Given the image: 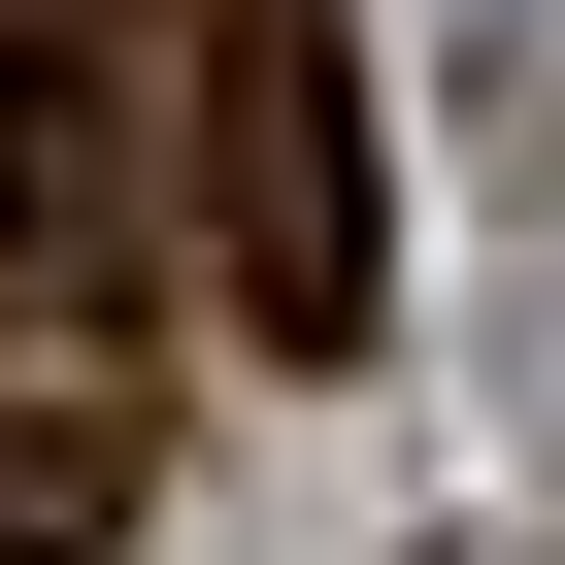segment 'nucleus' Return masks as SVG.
I'll return each instance as SVG.
<instances>
[{
  "instance_id": "f257e3e1",
  "label": "nucleus",
  "mask_w": 565,
  "mask_h": 565,
  "mask_svg": "<svg viewBox=\"0 0 565 565\" xmlns=\"http://www.w3.org/2000/svg\"><path fill=\"white\" fill-rule=\"evenodd\" d=\"M200 167H233V300L266 333H366V134H333V0H200Z\"/></svg>"
},
{
  "instance_id": "f03ea898",
  "label": "nucleus",
  "mask_w": 565,
  "mask_h": 565,
  "mask_svg": "<svg viewBox=\"0 0 565 565\" xmlns=\"http://www.w3.org/2000/svg\"><path fill=\"white\" fill-rule=\"evenodd\" d=\"M134 466H167V433H134L67 333H0V565H100V532H134Z\"/></svg>"
}]
</instances>
